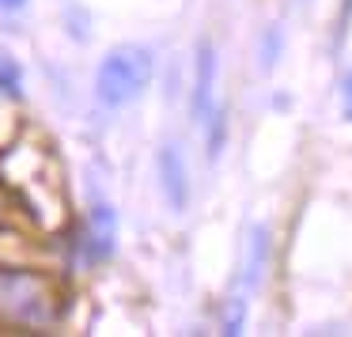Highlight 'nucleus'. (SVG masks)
<instances>
[{"mask_svg": "<svg viewBox=\"0 0 352 337\" xmlns=\"http://www.w3.org/2000/svg\"><path fill=\"white\" fill-rule=\"evenodd\" d=\"M61 292L46 273L0 269V326L46 329L61 318Z\"/></svg>", "mask_w": 352, "mask_h": 337, "instance_id": "obj_1", "label": "nucleus"}, {"mask_svg": "<svg viewBox=\"0 0 352 337\" xmlns=\"http://www.w3.org/2000/svg\"><path fill=\"white\" fill-rule=\"evenodd\" d=\"M148 80H152V54L144 46H118L102 57L95 95L102 107H125L144 91Z\"/></svg>", "mask_w": 352, "mask_h": 337, "instance_id": "obj_2", "label": "nucleus"}, {"mask_svg": "<svg viewBox=\"0 0 352 337\" xmlns=\"http://www.w3.org/2000/svg\"><path fill=\"white\" fill-rule=\"evenodd\" d=\"M212 84H216V54L212 42H201L197 46V80H193V122L205 125L212 114Z\"/></svg>", "mask_w": 352, "mask_h": 337, "instance_id": "obj_3", "label": "nucleus"}, {"mask_svg": "<svg viewBox=\"0 0 352 337\" xmlns=\"http://www.w3.org/2000/svg\"><path fill=\"white\" fill-rule=\"evenodd\" d=\"M160 178H163V193H167L170 208H186L190 197V182H186V160L178 144H163L160 152Z\"/></svg>", "mask_w": 352, "mask_h": 337, "instance_id": "obj_4", "label": "nucleus"}, {"mask_svg": "<svg viewBox=\"0 0 352 337\" xmlns=\"http://www.w3.org/2000/svg\"><path fill=\"white\" fill-rule=\"evenodd\" d=\"M87 246H91V258H110V254H114V208L102 205V201H95V205H91Z\"/></svg>", "mask_w": 352, "mask_h": 337, "instance_id": "obj_5", "label": "nucleus"}, {"mask_svg": "<svg viewBox=\"0 0 352 337\" xmlns=\"http://www.w3.org/2000/svg\"><path fill=\"white\" fill-rule=\"evenodd\" d=\"M265 261H269V231L254 228L250 231V254H246V284L258 288L261 276H265Z\"/></svg>", "mask_w": 352, "mask_h": 337, "instance_id": "obj_6", "label": "nucleus"}, {"mask_svg": "<svg viewBox=\"0 0 352 337\" xmlns=\"http://www.w3.org/2000/svg\"><path fill=\"white\" fill-rule=\"evenodd\" d=\"M0 91L19 95V65H16V61H8L4 54H0Z\"/></svg>", "mask_w": 352, "mask_h": 337, "instance_id": "obj_7", "label": "nucleus"}, {"mask_svg": "<svg viewBox=\"0 0 352 337\" xmlns=\"http://www.w3.org/2000/svg\"><path fill=\"white\" fill-rule=\"evenodd\" d=\"M276 46H280V31H269V46H265V69L276 65Z\"/></svg>", "mask_w": 352, "mask_h": 337, "instance_id": "obj_8", "label": "nucleus"}, {"mask_svg": "<svg viewBox=\"0 0 352 337\" xmlns=\"http://www.w3.org/2000/svg\"><path fill=\"white\" fill-rule=\"evenodd\" d=\"M344 118L352 122V72L344 76Z\"/></svg>", "mask_w": 352, "mask_h": 337, "instance_id": "obj_9", "label": "nucleus"}, {"mask_svg": "<svg viewBox=\"0 0 352 337\" xmlns=\"http://www.w3.org/2000/svg\"><path fill=\"white\" fill-rule=\"evenodd\" d=\"M23 0H0V8H19Z\"/></svg>", "mask_w": 352, "mask_h": 337, "instance_id": "obj_10", "label": "nucleus"}]
</instances>
